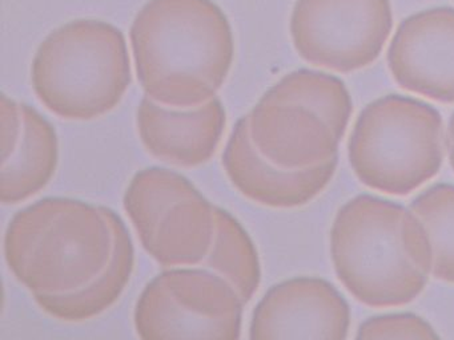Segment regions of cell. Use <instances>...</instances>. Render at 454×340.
Wrapping results in <instances>:
<instances>
[{"instance_id":"cell-2","label":"cell","mask_w":454,"mask_h":340,"mask_svg":"<svg viewBox=\"0 0 454 340\" xmlns=\"http://www.w3.org/2000/svg\"><path fill=\"white\" fill-rule=\"evenodd\" d=\"M129 40L145 96L175 108L215 98L235 56L232 27L212 0H150L135 16Z\"/></svg>"},{"instance_id":"cell-10","label":"cell","mask_w":454,"mask_h":340,"mask_svg":"<svg viewBox=\"0 0 454 340\" xmlns=\"http://www.w3.org/2000/svg\"><path fill=\"white\" fill-rule=\"evenodd\" d=\"M387 66L403 89L453 104L454 8H430L403 19L390 42Z\"/></svg>"},{"instance_id":"cell-6","label":"cell","mask_w":454,"mask_h":340,"mask_svg":"<svg viewBox=\"0 0 454 340\" xmlns=\"http://www.w3.org/2000/svg\"><path fill=\"white\" fill-rule=\"evenodd\" d=\"M143 249L159 263H204L216 236V209L184 175L151 166L132 177L123 198Z\"/></svg>"},{"instance_id":"cell-12","label":"cell","mask_w":454,"mask_h":340,"mask_svg":"<svg viewBox=\"0 0 454 340\" xmlns=\"http://www.w3.org/2000/svg\"><path fill=\"white\" fill-rule=\"evenodd\" d=\"M0 201L17 205L43 190L57 172L59 140L54 125L35 108L2 95Z\"/></svg>"},{"instance_id":"cell-1","label":"cell","mask_w":454,"mask_h":340,"mask_svg":"<svg viewBox=\"0 0 454 340\" xmlns=\"http://www.w3.org/2000/svg\"><path fill=\"white\" fill-rule=\"evenodd\" d=\"M4 258L44 313L79 323L118 302L134 273L135 247L110 207L47 197L12 218Z\"/></svg>"},{"instance_id":"cell-3","label":"cell","mask_w":454,"mask_h":340,"mask_svg":"<svg viewBox=\"0 0 454 340\" xmlns=\"http://www.w3.org/2000/svg\"><path fill=\"white\" fill-rule=\"evenodd\" d=\"M131 63L121 28L79 19L54 29L36 50L31 81L55 116L89 121L121 104L131 84Z\"/></svg>"},{"instance_id":"cell-15","label":"cell","mask_w":454,"mask_h":340,"mask_svg":"<svg viewBox=\"0 0 454 340\" xmlns=\"http://www.w3.org/2000/svg\"><path fill=\"white\" fill-rule=\"evenodd\" d=\"M216 220V236L204 265L227 279L247 305L262 283L259 252L246 228L230 212L217 206Z\"/></svg>"},{"instance_id":"cell-14","label":"cell","mask_w":454,"mask_h":340,"mask_svg":"<svg viewBox=\"0 0 454 340\" xmlns=\"http://www.w3.org/2000/svg\"><path fill=\"white\" fill-rule=\"evenodd\" d=\"M227 124L220 98L187 111H174L145 96L137 112V132L145 151L179 167H198L216 153Z\"/></svg>"},{"instance_id":"cell-16","label":"cell","mask_w":454,"mask_h":340,"mask_svg":"<svg viewBox=\"0 0 454 340\" xmlns=\"http://www.w3.org/2000/svg\"><path fill=\"white\" fill-rule=\"evenodd\" d=\"M270 89L317 112L340 141L344 138L353 112L349 90L339 77L313 69L286 74Z\"/></svg>"},{"instance_id":"cell-8","label":"cell","mask_w":454,"mask_h":340,"mask_svg":"<svg viewBox=\"0 0 454 340\" xmlns=\"http://www.w3.org/2000/svg\"><path fill=\"white\" fill-rule=\"evenodd\" d=\"M392 28L389 0H297L289 24L305 61L340 73L371 66Z\"/></svg>"},{"instance_id":"cell-9","label":"cell","mask_w":454,"mask_h":340,"mask_svg":"<svg viewBox=\"0 0 454 340\" xmlns=\"http://www.w3.org/2000/svg\"><path fill=\"white\" fill-rule=\"evenodd\" d=\"M350 307L326 279L296 276L270 287L249 326V340H347Z\"/></svg>"},{"instance_id":"cell-18","label":"cell","mask_w":454,"mask_h":340,"mask_svg":"<svg viewBox=\"0 0 454 340\" xmlns=\"http://www.w3.org/2000/svg\"><path fill=\"white\" fill-rule=\"evenodd\" d=\"M355 340H442L429 321L413 313L371 316L358 327Z\"/></svg>"},{"instance_id":"cell-20","label":"cell","mask_w":454,"mask_h":340,"mask_svg":"<svg viewBox=\"0 0 454 340\" xmlns=\"http://www.w3.org/2000/svg\"><path fill=\"white\" fill-rule=\"evenodd\" d=\"M446 145H448L449 162H450L451 169L454 170V113L451 114L450 120H449Z\"/></svg>"},{"instance_id":"cell-4","label":"cell","mask_w":454,"mask_h":340,"mask_svg":"<svg viewBox=\"0 0 454 340\" xmlns=\"http://www.w3.org/2000/svg\"><path fill=\"white\" fill-rule=\"evenodd\" d=\"M406 207L372 194L342 205L331 228V258L342 286L373 308L409 305L429 276L405 254L401 223Z\"/></svg>"},{"instance_id":"cell-11","label":"cell","mask_w":454,"mask_h":340,"mask_svg":"<svg viewBox=\"0 0 454 340\" xmlns=\"http://www.w3.org/2000/svg\"><path fill=\"white\" fill-rule=\"evenodd\" d=\"M248 116L252 145L278 169H310L339 157L341 141L323 117L270 88Z\"/></svg>"},{"instance_id":"cell-17","label":"cell","mask_w":454,"mask_h":340,"mask_svg":"<svg viewBox=\"0 0 454 340\" xmlns=\"http://www.w3.org/2000/svg\"><path fill=\"white\" fill-rule=\"evenodd\" d=\"M409 209L424 222L432 241V275L454 284V185L430 186L411 201Z\"/></svg>"},{"instance_id":"cell-7","label":"cell","mask_w":454,"mask_h":340,"mask_svg":"<svg viewBox=\"0 0 454 340\" xmlns=\"http://www.w3.org/2000/svg\"><path fill=\"white\" fill-rule=\"evenodd\" d=\"M243 298L219 274L175 268L156 275L139 295V340H240Z\"/></svg>"},{"instance_id":"cell-5","label":"cell","mask_w":454,"mask_h":340,"mask_svg":"<svg viewBox=\"0 0 454 340\" xmlns=\"http://www.w3.org/2000/svg\"><path fill=\"white\" fill-rule=\"evenodd\" d=\"M348 157L356 177L369 189L408 196L442 166V117L417 98H377L357 117Z\"/></svg>"},{"instance_id":"cell-19","label":"cell","mask_w":454,"mask_h":340,"mask_svg":"<svg viewBox=\"0 0 454 340\" xmlns=\"http://www.w3.org/2000/svg\"><path fill=\"white\" fill-rule=\"evenodd\" d=\"M401 239L403 250L411 262L425 275H432L433 255L432 241L424 222L411 209H406L401 223Z\"/></svg>"},{"instance_id":"cell-13","label":"cell","mask_w":454,"mask_h":340,"mask_svg":"<svg viewBox=\"0 0 454 340\" xmlns=\"http://www.w3.org/2000/svg\"><path fill=\"white\" fill-rule=\"evenodd\" d=\"M339 157L304 170H283L265 161L249 135V116L241 117L228 138L223 166L232 185L246 198L273 209L304 206L331 182Z\"/></svg>"}]
</instances>
